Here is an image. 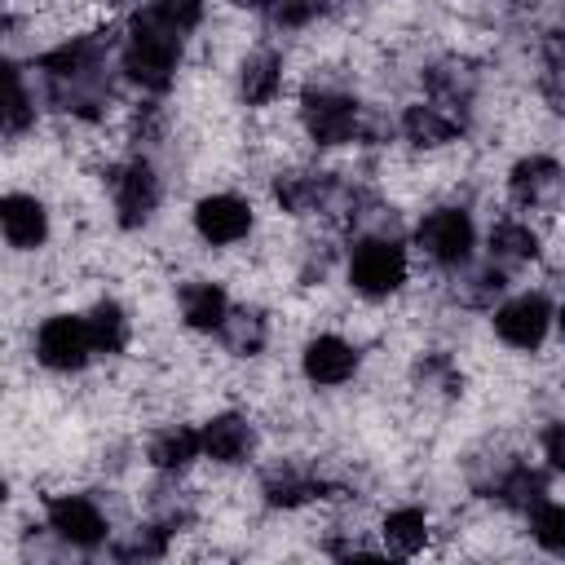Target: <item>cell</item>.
I'll list each match as a JSON object with an SVG mask.
<instances>
[{
	"label": "cell",
	"mask_w": 565,
	"mask_h": 565,
	"mask_svg": "<svg viewBox=\"0 0 565 565\" xmlns=\"http://www.w3.org/2000/svg\"><path fill=\"white\" fill-rule=\"evenodd\" d=\"M230 4H243V9H265L269 0H230Z\"/></svg>",
	"instance_id": "38"
},
{
	"label": "cell",
	"mask_w": 565,
	"mask_h": 565,
	"mask_svg": "<svg viewBox=\"0 0 565 565\" xmlns=\"http://www.w3.org/2000/svg\"><path fill=\"white\" fill-rule=\"evenodd\" d=\"M561 327H565V309H561Z\"/></svg>",
	"instance_id": "39"
},
{
	"label": "cell",
	"mask_w": 565,
	"mask_h": 565,
	"mask_svg": "<svg viewBox=\"0 0 565 565\" xmlns=\"http://www.w3.org/2000/svg\"><path fill=\"white\" fill-rule=\"evenodd\" d=\"M556 185H561V163L547 159V154H530V159H521V163L508 172V194H512L521 207L543 203Z\"/></svg>",
	"instance_id": "19"
},
{
	"label": "cell",
	"mask_w": 565,
	"mask_h": 565,
	"mask_svg": "<svg viewBox=\"0 0 565 565\" xmlns=\"http://www.w3.org/2000/svg\"><path fill=\"white\" fill-rule=\"evenodd\" d=\"M44 516H49V530L57 539H66L71 547H97V543H106V530H110L106 516L97 512V503L84 499V494H57V499H49Z\"/></svg>",
	"instance_id": "6"
},
{
	"label": "cell",
	"mask_w": 565,
	"mask_h": 565,
	"mask_svg": "<svg viewBox=\"0 0 565 565\" xmlns=\"http://www.w3.org/2000/svg\"><path fill=\"white\" fill-rule=\"evenodd\" d=\"M349 282L362 296H388L406 282V252L393 238H362L349 256Z\"/></svg>",
	"instance_id": "2"
},
{
	"label": "cell",
	"mask_w": 565,
	"mask_h": 565,
	"mask_svg": "<svg viewBox=\"0 0 565 565\" xmlns=\"http://www.w3.org/2000/svg\"><path fill=\"white\" fill-rule=\"evenodd\" d=\"M0 230H4L9 247L31 252L49 238V212L35 194H4L0 199Z\"/></svg>",
	"instance_id": "13"
},
{
	"label": "cell",
	"mask_w": 565,
	"mask_h": 565,
	"mask_svg": "<svg viewBox=\"0 0 565 565\" xmlns=\"http://www.w3.org/2000/svg\"><path fill=\"white\" fill-rule=\"evenodd\" d=\"M459 132V119H450L441 106H428V102H415L402 110V137L415 146V150H437L446 141H455Z\"/></svg>",
	"instance_id": "18"
},
{
	"label": "cell",
	"mask_w": 565,
	"mask_h": 565,
	"mask_svg": "<svg viewBox=\"0 0 565 565\" xmlns=\"http://www.w3.org/2000/svg\"><path fill=\"white\" fill-rule=\"evenodd\" d=\"M384 552L388 556H415L428 543V516L419 508H393L384 516Z\"/></svg>",
	"instance_id": "23"
},
{
	"label": "cell",
	"mask_w": 565,
	"mask_h": 565,
	"mask_svg": "<svg viewBox=\"0 0 565 565\" xmlns=\"http://www.w3.org/2000/svg\"><path fill=\"white\" fill-rule=\"evenodd\" d=\"M199 455H203V433H194V428H185V424H172V428H163V433L150 441V463H154L159 472H181V468H190Z\"/></svg>",
	"instance_id": "21"
},
{
	"label": "cell",
	"mask_w": 565,
	"mask_h": 565,
	"mask_svg": "<svg viewBox=\"0 0 565 565\" xmlns=\"http://www.w3.org/2000/svg\"><path fill=\"white\" fill-rule=\"evenodd\" d=\"M110 53V35H79L71 44H57L49 53H40V71L49 79H84V75H97L102 57Z\"/></svg>",
	"instance_id": "10"
},
{
	"label": "cell",
	"mask_w": 565,
	"mask_h": 565,
	"mask_svg": "<svg viewBox=\"0 0 565 565\" xmlns=\"http://www.w3.org/2000/svg\"><path fill=\"white\" fill-rule=\"evenodd\" d=\"M335 199H340V185L331 177H313V172H282V177H274V203L282 212H291V216L335 207Z\"/></svg>",
	"instance_id": "12"
},
{
	"label": "cell",
	"mask_w": 565,
	"mask_h": 565,
	"mask_svg": "<svg viewBox=\"0 0 565 565\" xmlns=\"http://www.w3.org/2000/svg\"><path fill=\"white\" fill-rule=\"evenodd\" d=\"M300 366H305V375H309V384H344L353 371H358V349L349 344V340H340V335H313L309 344H305V353H300Z\"/></svg>",
	"instance_id": "11"
},
{
	"label": "cell",
	"mask_w": 565,
	"mask_h": 565,
	"mask_svg": "<svg viewBox=\"0 0 565 565\" xmlns=\"http://www.w3.org/2000/svg\"><path fill=\"white\" fill-rule=\"evenodd\" d=\"M168 534H172L168 521H150V525H141L128 543H119L115 556H119V561H159V556L168 552Z\"/></svg>",
	"instance_id": "27"
},
{
	"label": "cell",
	"mask_w": 565,
	"mask_h": 565,
	"mask_svg": "<svg viewBox=\"0 0 565 565\" xmlns=\"http://www.w3.org/2000/svg\"><path fill=\"white\" fill-rule=\"evenodd\" d=\"M424 88L437 106H468L477 93V66L468 57H441L424 71Z\"/></svg>",
	"instance_id": "15"
},
{
	"label": "cell",
	"mask_w": 565,
	"mask_h": 565,
	"mask_svg": "<svg viewBox=\"0 0 565 565\" xmlns=\"http://www.w3.org/2000/svg\"><path fill=\"white\" fill-rule=\"evenodd\" d=\"M221 335H225L230 353L256 358V353L265 349V340H269V327H265V313H260V309H230Z\"/></svg>",
	"instance_id": "25"
},
{
	"label": "cell",
	"mask_w": 565,
	"mask_h": 565,
	"mask_svg": "<svg viewBox=\"0 0 565 565\" xmlns=\"http://www.w3.org/2000/svg\"><path fill=\"white\" fill-rule=\"evenodd\" d=\"M512 512H534L543 499H547V481H543V472H534V468H525V463H508V472L490 486Z\"/></svg>",
	"instance_id": "22"
},
{
	"label": "cell",
	"mask_w": 565,
	"mask_h": 565,
	"mask_svg": "<svg viewBox=\"0 0 565 565\" xmlns=\"http://www.w3.org/2000/svg\"><path fill=\"white\" fill-rule=\"evenodd\" d=\"M415 380L428 384V388H441V393H450V397L463 388V375L455 371V362H450L446 353H424L419 366H415Z\"/></svg>",
	"instance_id": "30"
},
{
	"label": "cell",
	"mask_w": 565,
	"mask_h": 565,
	"mask_svg": "<svg viewBox=\"0 0 565 565\" xmlns=\"http://www.w3.org/2000/svg\"><path fill=\"white\" fill-rule=\"evenodd\" d=\"M543 459H547L556 472H565V419H556V424L543 428Z\"/></svg>",
	"instance_id": "35"
},
{
	"label": "cell",
	"mask_w": 565,
	"mask_h": 565,
	"mask_svg": "<svg viewBox=\"0 0 565 565\" xmlns=\"http://www.w3.org/2000/svg\"><path fill=\"white\" fill-rule=\"evenodd\" d=\"M552 327V305L543 296H516L503 309H494V331L512 349H539Z\"/></svg>",
	"instance_id": "9"
},
{
	"label": "cell",
	"mask_w": 565,
	"mask_h": 565,
	"mask_svg": "<svg viewBox=\"0 0 565 565\" xmlns=\"http://www.w3.org/2000/svg\"><path fill=\"white\" fill-rule=\"evenodd\" d=\"M252 446H256L252 424H247L243 415H234V411L212 415V419L203 424V455L216 459V463H243V459L252 455Z\"/></svg>",
	"instance_id": "14"
},
{
	"label": "cell",
	"mask_w": 565,
	"mask_h": 565,
	"mask_svg": "<svg viewBox=\"0 0 565 565\" xmlns=\"http://www.w3.org/2000/svg\"><path fill=\"white\" fill-rule=\"evenodd\" d=\"M260 490H265V503H269V508H300V503H309V499H327V494H331L327 481H318L313 472L291 468V463L269 468Z\"/></svg>",
	"instance_id": "16"
},
{
	"label": "cell",
	"mask_w": 565,
	"mask_h": 565,
	"mask_svg": "<svg viewBox=\"0 0 565 565\" xmlns=\"http://www.w3.org/2000/svg\"><path fill=\"white\" fill-rule=\"evenodd\" d=\"M194 230H199L203 243L230 247V243L247 238V230H252V207H247L238 194H207V199H199V207H194Z\"/></svg>",
	"instance_id": "8"
},
{
	"label": "cell",
	"mask_w": 565,
	"mask_h": 565,
	"mask_svg": "<svg viewBox=\"0 0 565 565\" xmlns=\"http://www.w3.org/2000/svg\"><path fill=\"white\" fill-rule=\"evenodd\" d=\"M543 66H565V26H552L543 31Z\"/></svg>",
	"instance_id": "36"
},
{
	"label": "cell",
	"mask_w": 565,
	"mask_h": 565,
	"mask_svg": "<svg viewBox=\"0 0 565 565\" xmlns=\"http://www.w3.org/2000/svg\"><path fill=\"white\" fill-rule=\"evenodd\" d=\"M154 132H159V110H154V106H141V110L132 115V137H137V141H154Z\"/></svg>",
	"instance_id": "37"
},
{
	"label": "cell",
	"mask_w": 565,
	"mask_h": 565,
	"mask_svg": "<svg viewBox=\"0 0 565 565\" xmlns=\"http://www.w3.org/2000/svg\"><path fill=\"white\" fill-rule=\"evenodd\" d=\"M31 119H35V106H31V97H26V84H22V75L9 66V106H4V137H22L26 128H31Z\"/></svg>",
	"instance_id": "29"
},
{
	"label": "cell",
	"mask_w": 565,
	"mask_h": 565,
	"mask_svg": "<svg viewBox=\"0 0 565 565\" xmlns=\"http://www.w3.org/2000/svg\"><path fill=\"white\" fill-rule=\"evenodd\" d=\"M278 88H282V57L274 49L247 53L243 66H238V97L247 106H265V102L278 97Z\"/></svg>",
	"instance_id": "17"
},
{
	"label": "cell",
	"mask_w": 565,
	"mask_h": 565,
	"mask_svg": "<svg viewBox=\"0 0 565 565\" xmlns=\"http://www.w3.org/2000/svg\"><path fill=\"white\" fill-rule=\"evenodd\" d=\"M159 207V177L146 159H132L128 168H119L115 177V212H119V225L124 230H137L154 216Z\"/></svg>",
	"instance_id": "7"
},
{
	"label": "cell",
	"mask_w": 565,
	"mask_h": 565,
	"mask_svg": "<svg viewBox=\"0 0 565 565\" xmlns=\"http://www.w3.org/2000/svg\"><path fill=\"white\" fill-rule=\"evenodd\" d=\"M177 62H181V35L172 26H163L150 4L141 13H132L128 44H124V71H128V79H137L150 93H163L172 84V75H177Z\"/></svg>",
	"instance_id": "1"
},
{
	"label": "cell",
	"mask_w": 565,
	"mask_h": 565,
	"mask_svg": "<svg viewBox=\"0 0 565 565\" xmlns=\"http://www.w3.org/2000/svg\"><path fill=\"white\" fill-rule=\"evenodd\" d=\"M499 291H503V269H494V265H490V269H477V274L459 287V296H463L468 305H494Z\"/></svg>",
	"instance_id": "32"
},
{
	"label": "cell",
	"mask_w": 565,
	"mask_h": 565,
	"mask_svg": "<svg viewBox=\"0 0 565 565\" xmlns=\"http://www.w3.org/2000/svg\"><path fill=\"white\" fill-rule=\"evenodd\" d=\"M530 530H534V543H539V547L565 556V503H547V499H543V503L530 512Z\"/></svg>",
	"instance_id": "28"
},
{
	"label": "cell",
	"mask_w": 565,
	"mask_h": 565,
	"mask_svg": "<svg viewBox=\"0 0 565 565\" xmlns=\"http://www.w3.org/2000/svg\"><path fill=\"white\" fill-rule=\"evenodd\" d=\"M300 124L318 146H344L362 132V110L344 93H305Z\"/></svg>",
	"instance_id": "3"
},
{
	"label": "cell",
	"mask_w": 565,
	"mask_h": 565,
	"mask_svg": "<svg viewBox=\"0 0 565 565\" xmlns=\"http://www.w3.org/2000/svg\"><path fill=\"white\" fill-rule=\"evenodd\" d=\"M181 318L194 331H221L230 318V296L216 282H185L181 287Z\"/></svg>",
	"instance_id": "20"
},
{
	"label": "cell",
	"mask_w": 565,
	"mask_h": 565,
	"mask_svg": "<svg viewBox=\"0 0 565 565\" xmlns=\"http://www.w3.org/2000/svg\"><path fill=\"white\" fill-rule=\"evenodd\" d=\"M93 349V335H88V322L84 318H71V313H53L40 331H35V358L49 366V371H79L88 362Z\"/></svg>",
	"instance_id": "4"
},
{
	"label": "cell",
	"mask_w": 565,
	"mask_h": 565,
	"mask_svg": "<svg viewBox=\"0 0 565 565\" xmlns=\"http://www.w3.org/2000/svg\"><path fill=\"white\" fill-rule=\"evenodd\" d=\"M490 252H494V260H508V265L534 260L539 256V234L521 221H499L490 230Z\"/></svg>",
	"instance_id": "26"
},
{
	"label": "cell",
	"mask_w": 565,
	"mask_h": 565,
	"mask_svg": "<svg viewBox=\"0 0 565 565\" xmlns=\"http://www.w3.org/2000/svg\"><path fill=\"white\" fill-rule=\"evenodd\" d=\"M84 322H88V335H93L97 353H124L128 349V313L115 300H97L84 313Z\"/></svg>",
	"instance_id": "24"
},
{
	"label": "cell",
	"mask_w": 565,
	"mask_h": 565,
	"mask_svg": "<svg viewBox=\"0 0 565 565\" xmlns=\"http://www.w3.org/2000/svg\"><path fill=\"white\" fill-rule=\"evenodd\" d=\"M265 13L274 26H305L318 13V0H269Z\"/></svg>",
	"instance_id": "33"
},
{
	"label": "cell",
	"mask_w": 565,
	"mask_h": 565,
	"mask_svg": "<svg viewBox=\"0 0 565 565\" xmlns=\"http://www.w3.org/2000/svg\"><path fill=\"white\" fill-rule=\"evenodd\" d=\"M150 9H154V18H159L163 26H172L177 35H185V31H194V26L203 22V0H154Z\"/></svg>",
	"instance_id": "31"
},
{
	"label": "cell",
	"mask_w": 565,
	"mask_h": 565,
	"mask_svg": "<svg viewBox=\"0 0 565 565\" xmlns=\"http://www.w3.org/2000/svg\"><path fill=\"white\" fill-rule=\"evenodd\" d=\"M419 247L437 260V265H446V269H459L468 256H472V221H468V212H459V207H437V212H428L424 221H419Z\"/></svg>",
	"instance_id": "5"
},
{
	"label": "cell",
	"mask_w": 565,
	"mask_h": 565,
	"mask_svg": "<svg viewBox=\"0 0 565 565\" xmlns=\"http://www.w3.org/2000/svg\"><path fill=\"white\" fill-rule=\"evenodd\" d=\"M539 88H543V102L552 106V115H565V66H547Z\"/></svg>",
	"instance_id": "34"
}]
</instances>
